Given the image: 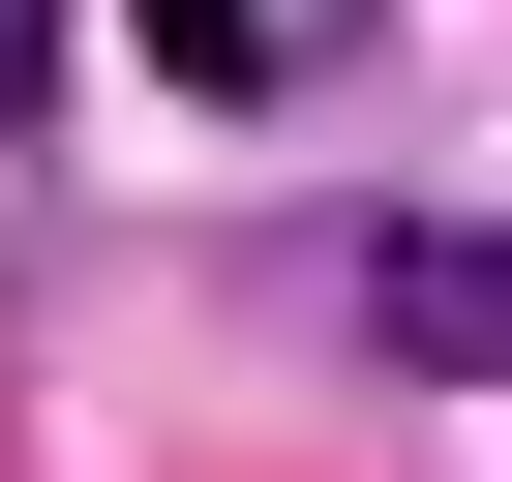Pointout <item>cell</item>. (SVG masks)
<instances>
[{"label":"cell","instance_id":"obj_1","mask_svg":"<svg viewBox=\"0 0 512 482\" xmlns=\"http://www.w3.org/2000/svg\"><path fill=\"white\" fill-rule=\"evenodd\" d=\"M362 31H392V0H151V61H181L211 121H241V91H332Z\"/></svg>","mask_w":512,"mask_h":482},{"label":"cell","instance_id":"obj_2","mask_svg":"<svg viewBox=\"0 0 512 482\" xmlns=\"http://www.w3.org/2000/svg\"><path fill=\"white\" fill-rule=\"evenodd\" d=\"M362 332H392V362H512V241H452V211L362 241Z\"/></svg>","mask_w":512,"mask_h":482},{"label":"cell","instance_id":"obj_3","mask_svg":"<svg viewBox=\"0 0 512 482\" xmlns=\"http://www.w3.org/2000/svg\"><path fill=\"white\" fill-rule=\"evenodd\" d=\"M31 91H61V0H0V121H31Z\"/></svg>","mask_w":512,"mask_h":482}]
</instances>
